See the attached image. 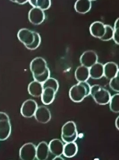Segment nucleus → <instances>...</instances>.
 <instances>
[{"instance_id":"1","label":"nucleus","mask_w":119,"mask_h":160,"mask_svg":"<svg viewBox=\"0 0 119 160\" xmlns=\"http://www.w3.org/2000/svg\"><path fill=\"white\" fill-rule=\"evenodd\" d=\"M30 70L35 81L43 83L51 75L47 62L42 57L34 58L30 64Z\"/></svg>"},{"instance_id":"2","label":"nucleus","mask_w":119,"mask_h":160,"mask_svg":"<svg viewBox=\"0 0 119 160\" xmlns=\"http://www.w3.org/2000/svg\"><path fill=\"white\" fill-rule=\"evenodd\" d=\"M17 36L19 40L28 50H35L39 47L41 42V38L39 33L26 28L19 30Z\"/></svg>"},{"instance_id":"3","label":"nucleus","mask_w":119,"mask_h":160,"mask_svg":"<svg viewBox=\"0 0 119 160\" xmlns=\"http://www.w3.org/2000/svg\"><path fill=\"white\" fill-rule=\"evenodd\" d=\"M91 86L87 82H79L71 88L69 97L75 103L82 102L84 98L90 95Z\"/></svg>"},{"instance_id":"4","label":"nucleus","mask_w":119,"mask_h":160,"mask_svg":"<svg viewBox=\"0 0 119 160\" xmlns=\"http://www.w3.org/2000/svg\"><path fill=\"white\" fill-rule=\"evenodd\" d=\"M90 95L99 105H106L109 103L111 97L109 91L97 84L91 87Z\"/></svg>"},{"instance_id":"5","label":"nucleus","mask_w":119,"mask_h":160,"mask_svg":"<svg viewBox=\"0 0 119 160\" xmlns=\"http://www.w3.org/2000/svg\"><path fill=\"white\" fill-rule=\"evenodd\" d=\"M78 137L76 124L73 121L67 122L62 128L61 138L65 143L75 142Z\"/></svg>"},{"instance_id":"6","label":"nucleus","mask_w":119,"mask_h":160,"mask_svg":"<svg viewBox=\"0 0 119 160\" xmlns=\"http://www.w3.org/2000/svg\"><path fill=\"white\" fill-rule=\"evenodd\" d=\"M11 133V124L9 116L0 112V141L7 140Z\"/></svg>"},{"instance_id":"7","label":"nucleus","mask_w":119,"mask_h":160,"mask_svg":"<svg viewBox=\"0 0 119 160\" xmlns=\"http://www.w3.org/2000/svg\"><path fill=\"white\" fill-rule=\"evenodd\" d=\"M36 156V146L33 143H26L20 149V158L22 160H34Z\"/></svg>"},{"instance_id":"8","label":"nucleus","mask_w":119,"mask_h":160,"mask_svg":"<svg viewBox=\"0 0 119 160\" xmlns=\"http://www.w3.org/2000/svg\"><path fill=\"white\" fill-rule=\"evenodd\" d=\"M37 107V102L35 100L32 99L26 100L22 104L21 113L25 118H32L35 114Z\"/></svg>"},{"instance_id":"9","label":"nucleus","mask_w":119,"mask_h":160,"mask_svg":"<svg viewBox=\"0 0 119 160\" xmlns=\"http://www.w3.org/2000/svg\"><path fill=\"white\" fill-rule=\"evenodd\" d=\"M28 18L31 23L34 25H39L42 23L45 19V14L42 9L33 7L29 12Z\"/></svg>"},{"instance_id":"10","label":"nucleus","mask_w":119,"mask_h":160,"mask_svg":"<svg viewBox=\"0 0 119 160\" xmlns=\"http://www.w3.org/2000/svg\"><path fill=\"white\" fill-rule=\"evenodd\" d=\"M98 60L97 54L93 51H87L84 52L80 58L81 65L89 68L97 62Z\"/></svg>"},{"instance_id":"11","label":"nucleus","mask_w":119,"mask_h":160,"mask_svg":"<svg viewBox=\"0 0 119 160\" xmlns=\"http://www.w3.org/2000/svg\"><path fill=\"white\" fill-rule=\"evenodd\" d=\"M34 116L37 122L41 124L48 123L52 118V115L49 109L44 106L37 107Z\"/></svg>"},{"instance_id":"12","label":"nucleus","mask_w":119,"mask_h":160,"mask_svg":"<svg viewBox=\"0 0 119 160\" xmlns=\"http://www.w3.org/2000/svg\"><path fill=\"white\" fill-rule=\"evenodd\" d=\"M105 31V25L101 22H94L90 27L91 34L94 37L99 39L104 36Z\"/></svg>"},{"instance_id":"13","label":"nucleus","mask_w":119,"mask_h":160,"mask_svg":"<svg viewBox=\"0 0 119 160\" xmlns=\"http://www.w3.org/2000/svg\"><path fill=\"white\" fill-rule=\"evenodd\" d=\"M119 72L117 64L114 62H108L104 65V76L111 80Z\"/></svg>"},{"instance_id":"14","label":"nucleus","mask_w":119,"mask_h":160,"mask_svg":"<svg viewBox=\"0 0 119 160\" xmlns=\"http://www.w3.org/2000/svg\"><path fill=\"white\" fill-rule=\"evenodd\" d=\"M57 92L51 87L43 88L41 96L42 101L45 105H50L55 100V95Z\"/></svg>"},{"instance_id":"15","label":"nucleus","mask_w":119,"mask_h":160,"mask_svg":"<svg viewBox=\"0 0 119 160\" xmlns=\"http://www.w3.org/2000/svg\"><path fill=\"white\" fill-rule=\"evenodd\" d=\"M48 146L49 151L55 156H61L63 154L64 145L59 139L52 140L49 143Z\"/></svg>"},{"instance_id":"16","label":"nucleus","mask_w":119,"mask_h":160,"mask_svg":"<svg viewBox=\"0 0 119 160\" xmlns=\"http://www.w3.org/2000/svg\"><path fill=\"white\" fill-rule=\"evenodd\" d=\"M49 146L45 142H40L36 147V158L38 160H46L49 156Z\"/></svg>"},{"instance_id":"17","label":"nucleus","mask_w":119,"mask_h":160,"mask_svg":"<svg viewBox=\"0 0 119 160\" xmlns=\"http://www.w3.org/2000/svg\"><path fill=\"white\" fill-rule=\"evenodd\" d=\"M74 7L76 11L78 13L85 14L91 9V1L90 0H77Z\"/></svg>"},{"instance_id":"18","label":"nucleus","mask_w":119,"mask_h":160,"mask_svg":"<svg viewBox=\"0 0 119 160\" xmlns=\"http://www.w3.org/2000/svg\"><path fill=\"white\" fill-rule=\"evenodd\" d=\"M90 77L92 79H98L104 76V65L100 62H97L89 68Z\"/></svg>"},{"instance_id":"19","label":"nucleus","mask_w":119,"mask_h":160,"mask_svg":"<svg viewBox=\"0 0 119 160\" xmlns=\"http://www.w3.org/2000/svg\"><path fill=\"white\" fill-rule=\"evenodd\" d=\"M75 77L79 82H87L90 78L89 68L84 66H80L75 72Z\"/></svg>"},{"instance_id":"20","label":"nucleus","mask_w":119,"mask_h":160,"mask_svg":"<svg viewBox=\"0 0 119 160\" xmlns=\"http://www.w3.org/2000/svg\"><path fill=\"white\" fill-rule=\"evenodd\" d=\"M43 91L42 84L36 81L31 82L28 87L29 94L34 97H41Z\"/></svg>"},{"instance_id":"21","label":"nucleus","mask_w":119,"mask_h":160,"mask_svg":"<svg viewBox=\"0 0 119 160\" xmlns=\"http://www.w3.org/2000/svg\"><path fill=\"white\" fill-rule=\"evenodd\" d=\"M78 147L75 142L67 143L64 145L63 154L64 157L67 158H72L77 154Z\"/></svg>"},{"instance_id":"22","label":"nucleus","mask_w":119,"mask_h":160,"mask_svg":"<svg viewBox=\"0 0 119 160\" xmlns=\"http://www.w3.org/2000/svg\"><path fill=\"white\" fill-rule=\"evenodd\" d=\"M28 2L33 7H37L44 10H47L51 6V0H29Z\"/></svg>"},{"instance_id":"23","label":"nucleus","mask_w":119,"mask_h":160,"mask_svg":"<svg viewBox=\"0 0 119 160\" xmlns=\"http://www.w3.org/2000/svg\"><path fill=\"white\" fill-rule=\"evenodd\" d=\"M109 106L111 111L118 113L119 112V94L117 93L111 97Z\"/></svg>"},{"instance_id":"24","label":"nucleus","mask_w":119,"mask_h":160,"mask_svg":"<svg viewBox=\"0 0 119 160\" xmlns=\"http://www.w3.org/2000/svg\"><path fill=\"white\" fill-rule=\"evenodd\" d=\"M42 84L43 88L46 87H51L54 88L57 92H58V88H59V84H58V81L54 78L50 77Z\"/></svg>"},{"instance_id":"25","label":"nucleus","mask_w":119,"mask_h":160,"mask_svg":"<svg viewBox=\"0 0 119 160\" xmlns=\"http://www.w3.org/2000/svg\"><path fill=\"white\" fill-rule=\"evenodd\" d=\"M105 31L104 36L100 38L101 40L107 41L111 40L113 38V28L109 25H105Z\"/></svg>"},{"instance_id":"26","label":"nucleus","mask_w":119,"mask_h":160,"mask_svg":"<svg viewBox=\"0 0 119 160\" xmlns=\"http://www.w3.org/2000/svg\"><path fill=\"white\" fill-rule=\"evenodd\" d=\"M109 86L111 88L117 92H119V72L115 77L110 80Z\"/></svg>"},{"instance_id":"27","label":"nucleus","mask_w":119,"mask_h":160,"mask_svg":"<svg viewBox=\"0 0 119 160\" xmlns=\"http://www.w3.org/2000/svg\"><path fill=\"white\" fill-rule=\"evenodd\" d=\"M113 35L112 39L117 44H119V18L117 19L113 28Z\"/></svg>"},{"instance_id":"28","label":"nucleus","mask_w":119,"mask_h":160,"mask_svg":"<svg viewBox=\"0 0 119 160\" xmlns=\"http://www.w3.org/2000/svg\"><path fill=\"white\" fill-rule=\"evenodd\" d=\"M12 2L16 3L19 5H23L27 2L29 0H10Z\"/></svg>"},{"instance_id":"29","label":"nucleus","mask_w":119,"mask_h":160,"mask_svg":"<svg viewBox=\"0 0 119 160\" xmlns=\"http://www.w3.org/2000/svg\"><path fill=\"white\" fill-rule=\"evenodd\" d=\"M115 126L117 130H119V116L117 118L115 121Z\"/></svg>"},{"instance_id":"30","label":"nucleus","mask_w":119,"mask_h":160,"mask_svg":"<svg viewBox=\"0 0 119 160\" xmlns=\"http://www.w3.org/2000/svg\"><path fill=\"white\" fill-rule=\"evenodd\" d=\"M53 160H64V159L63 158L60 157V156H56L53 159Z\"/></svg>"},{"instance_id":"31","label":"nucleus","mask_w":119,"mask_h":160,"mask_svg":"<svg viewBox=\"0 0 119 160\" xmlns=\"http://www.w3.org/2000/svg\"><path fill=\"white\" fill-rule=\"evenodd\" d=\"M90 1H96V0H90Z\"/></svg>"}]
</instances>
